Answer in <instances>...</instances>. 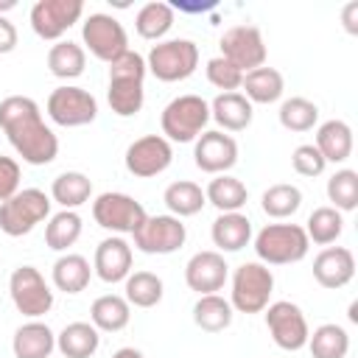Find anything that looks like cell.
<instances>
[{"instance_id":"6da1fadb","label":"cell","mask_w":358,"mask_h":358,"mask_svg":"<svg viewBox=\"0 0 358 358\" xmlns=\"http://www.w3.org/2000/svg\"><path fill=\"white\" fill-rule=\"evenodd\" d=\"M0 129L28 165H50L59 154V137L42 120L39 103L28 95H8L0 101Z\"/></svg>"},{"instance_id":"7a4b0ae2","label":"cell","mask_w":358,"mask_h":358,"mask_svg":"<svg viewBox=\"0 0 358 358\" xmlns=\"http://www.w3.org/2000/svg\"><path fill=\"white\" fill-rule=\"evenodd\" d=\"M145 59L137 50H126L123 56H117L109 64V90H106V101L109 109L117 117H134L143 103H145Z\"/></svg>"},{"instance_id":"3957f363","label":"cell","mask_w":358,"mask_h":358,"mask_svg":"<svg viewBox=\"0 0 358 358\" xmlns=\"http://www.w3.org/2000/svg\"><path fill=\"white\" fill-rule=\"evenodd\" d=\"M310 249V241L299 224H266L255 235V255L263 266L299 263Z\"/></svg>"},{"instance_id":"277c9868","label":"cell","mask_w":358,"mask_h":358,"mask_svg":"<svg viewBox=\"0 0 358 358\" xmlns=\"http://www.w3.org/2000/svg\"><path fill=\"white\" fill-rule=\"evenodd\" d=\"M207 123H210V103L193 92L168 101L159 117L162 137L168 143H193L199 140V134H204Z\"/></svg>"},{"instance_id":"5b68a950","label":"cell","mask_w":358,"mask_h":358,"mask_svg":"<svg viewBox=\"0 0 358 358\" xmlns=\"http://www.w3.org/2000/svg\"><path fill=\"white\" fill-rule=\"evenodd\" d=\"M199 67V45L193 39H162L151 45L145 56V70L165 84L185 81Z\"/></svg>"},{"instance_id":"8992f818","label":"cell","mask_w":358,"mask_h":358,"mask_svg":"<svg viewBox=\"0 0 358 358\" xmlns=\"http://www.w3.org/2000/svg\"><path fill=\"white\" fill-rule=\"evenodd\" d=\"M274 294V274L260 260L241 263L232 271V291L229 305L238 313H260L268 308V299Z\"/></svg>"},{"instance_id":"52a82bcc","label":"cell","mask_w":358,"mask_h":358,"mask_svg":"<svg viewBox=\"0 0 358 358\" xmlns=\"http://www.w3.org/2000/svg\"><path fill=\"white\" fill-rule=\"evenodd\" d=\"M50 204L53 201L45 190L22 187L0 204V229L8 238H22L50 215Z\"/></svg>"},{"instance_id":"ba28073f","label":"cell","mask_w":358,"mask_h":358,"mask_svg":"<svg viewBox=\"0 0 358 358\" xmlns=\"http://www.w3.org/2000/svg\"><path fill=\"white\" fill-rule=\"evenodd\" d=\"M145 207L129 196V193H115L106 190L92 201V218L101 229L115 232V235H134L137 227L145 221Z\"/></svg>"},{"instance_id":"9c48e42d","label":"cell","mask_w":358,"mask_h":358,"mask_svg":"<svg viewBox=\"0 0 358 358\" xmlns=\"http://www.w3.org/2000/svg\"><path fill=\"white\" fill-rule=\"evenodd\" d=\"M81 42L95 59L106 64H112L117 56L129 50V36H126L123 22L103 11H95L81 22Z\"/></svg>"},{"instance_id":"30bf717a","label":"cell","mask_w":358,"mask_h":358,"mask_svg":"<svg viewBox=\"0 0 358 358\" xmlns=\"http://www.w3.org/2000/svg\"><path fill=\"white\" fill-rule=\"evenodd\" d=\"M48 117L56 126L64 129H76V126H87L98 117V101L90 90L84 87H73V84H62L48 95Z\"/></svg>"},{"instance_id":"8fae6325","label":"cell","mask_w":358,"mask_h":358,"mask_svg":"<svg viewBox=\"0 0 358 358\" xmlns=\"http://www.w3.org/2000/svg\"><path fill=\"white\" fill-rule=\"evenodd\" d=\"M8 294H11L14 308L28 319H39V316L50 313V308H53V291L45 282L42 271L34 266H17L11 271Z\"/></svg>"},{"instance_id":"7c38bea8","label":"cell","mask_w":358,"mask_h":358,"mask_svg":"<svg viewBox=\"0 0 358 358\" xmlns=\"http://www.w3.org/2000/svg\"><path fill=\"white\" fill-rule=\"evenodd\" d=\"M218 48H221V56L229 64H235L241 73H249V70L263 67L266 64V53H268L260 28L257 25H246V22L227 28L221 34Z\"/></svg>"},{"instance_id":"4fadbf2b","label":"cell","mask_w":358,"mask_h":358,"mask_svg":"<svg viewBox=\"0 0 358 358\" xmlns=\"http://www.w3.org/2000/svg\"><path fill=\"white\" fill-rule=\"evenodd\" d=\"M187 227L176 215H145L134 232V246L143 255H173L185 246Z\"/></svg>"},{"instance_id":"5bb4252c","label":"cell","mask_w":358,"mask_h":358,"mask_svg":"<svg viewBox=\"0 0 358 358\" xmlns=\"http://www.w3.org/2000/svg\"><path fill=\"white\" fill-rule=\"evenodd\" d=\"M84 14L81 0H36L31 6V28L45 42H59Z\"/></svg>"},{"instance_id":"9a60e30c","label":"cell","mask_w":358,"mask_h":358,"mask_svg":"<svg viewBox=\"0 0 358 358\" xmlns=\"http://www.w3.org/2000/svg\"><path fill=\"white\" fill-rule=\"evenodd\" d=\"M266 327L274 338V344L285 352H296L308 344V319L302 313L299 305L288 302V299H280V302H271L266 308Z\"/></svg>"},{"instance_id":"2e32d148","label":"cell","mask_w":358,"mask_h":358,"mask_svg":"<svg viewBox=\"0 0 358 358\" xmlns=\"http://www.w3.org/2000/svg\"><path fill=\"white\" fill-rule=\"evenodd\" d=\"M123 162H126V171L137 179H151V176H159L162 171L171 168L173 162V148L171 143L162 137V134H145V137H137L126 154H123Z\"/></svg>"},{"instance_id":"e0dca14e","label":"cell","mask_w":358,"mask_h":358,"mask_svg":"<svg viewBox=\"0 0 358 358\" xmlns=\"http://www.w3.org/2000/svg\"><path fill=\"white\" fill-rule=\"evenodd\" d=\"M193 162H196L199 171L213 173V176L232 171L235 162H238V143H235V137L224 134L221 129L199 134V140L193 145Z\"/></svg>"},{"instance_id":"ac0fdd59","label":"cell","mask_w":358,"mask_h":358,"mask_svg":"<svg viewBox=\"0 0 358 358\" xmlns=\"http://www.w3.org/2000/svg\"><path fill=\"white\" fill-rule=\"evenodd\" d=\"M229 277V266L224 260L221 252L215 249H204V252H196L187 266H185V282L190 291H196L199 296L204 294H218L224 288Z\"/></svg>"},{"instance_id":"d6986e66","label":"cell","mask_w":358,"mask_h":358,"mask_svg":"<svg viewBox=\"0 0 358 358\" xmlns=\"http://www.w3.org/2000/svg\"><path fill=\"white\" fill-rule=\"evenodd\" d=\"M131 263H134V255H131V246L120 238V235H109L103 238L98 246H95V260H92V271L115 285V282H123L129 274H131Z\"/></svg>"},{"instance_id":"ffe728a7","label":"cell","mask_w":358,"mask_h":358,"mask_svg":"<svg viewBox=\"0 0 358 358\" xmlns=\"http://www.w3.org/2000/svg\"><path fill=\"white\" fill-rule=\"evenodd\" d=\"M355 277V257L347 246H324L316 257H313V280L327 288H344L350 280Z\"/></svg>"},{"instance_id":"44dd1931","label":"cell","mask_w":358,"mask_h":358,"mask_svg":"<svg viewBox=\"0 0 358 358\" xmlns=\"http://www.w3.org/2000/svg\"><path fill=\"white\" fill-rule=\"evenodd\" d=\"M11 350L14 358H50V352L56 350V336L45 322L31 319L14 330Z\"/></svg>"},{"instance_id":"7402d4cb","label":"cell","mask_w":358,"mask_h":358,"mask_svg":"<svg viewBox=\"0 0 358 358\" xmlns=\"http://www.w3.org/2000/svg\"><path fill=\"white\" fill-rule=\"evenodd\" d=\"M210 117L221 126V131H243L252 126L255 109L241 92H221L210 103Z\"/></svg>"},{"instance_id":"603a6c76","label":"cell","mask_w":358,"mask_h":358,"mask_svg":"<svg viewBox=\"0 0 358 358\" xmlns=\"http://www.w3.org/2000/svg\"><path fill=\"white\" fill-rule=\"evenodd\" d=\"M313 145L319 148L324 162H336V165L347 162L350 154H352V129H350V123L336 120V117L324 120L319 126V131H316V143Z\"/></svg>"},{"instance_id":"cb8c5ba5","label":"cell","mask_w":358,"mask_h":358,"mask_svg":"<svg viewBox=\"0 0 358 358\" xmlns=\"http://www.w3.org/2000/svg\"><path fill=\"white\" fill-rule=\"evenodd\" d=\"M210 238L221 252H241L252 241V221L243 213H218Z\"/></svg>"},{"instance_id":"d4e9b609","label":"cell","mask_w":358,"mask_h":358,"mask_svg":"<svg viewBox=\"0 0 358 358\" xmlns=\"http://www.w3.org/2000/svg\"><path fill=\"white\" fill-rule=\"evenodd\" d=\"M56 347L64 358H92L101 347V333L92 322H70L56 336Z\"/></svg>"},{"instance_id":"484cf974","label":"cell","mask_w":358,"mask_h":358,"mask_svg":"<svg viewBox=\"0 0 358 358\" xmlns=\"http://www.w3.org/2000/svg\"><path fill=\"white\" fill-rule=\"evenodd\" d=\"M246 90V101L249 103H277L285 92V78L280 70L274 67H257V70H249L243 73V84Z\"/></svg>"},{"instance_id":"4316f807","label":"cell","mask_w":358,"mask_h":358,"mask_svg":"<svg viewBox=\"0 0 358 358\" xmlns=\"http://www.w3.org/2000/svg\"><path fill=\"white\" fill-rule=\"evenodd\" d=\"M53 285L64 294H81L87 285H90V277H92V268H90V260L84 255H73V252H64L56 263H53Z\"/></svg>"},{"instance_id":"83f0119b","label":"cell","mask_w":358,"mask_h":358,"mask_svg":"<svg viewBox=\"0 0 358 358\" xmlns=\"http://www.w3.org/2000/svg\"><path fill=\"white\" fill-rule=\"evenodd\" d=\"M131 319V305L120 294H103L90 308V322L98 333H120Z\"/></svg>"},{"instance_id":"f1b7e54d","label":"cell","mask_w":358,"mask_h":358,"mask_svg":"<svg viewBox=\"0 0 358 358\" xmlns=\"http://www.w3.org/2000/svg\"><path fill=\"white\" fill-rule=\"evenodd\" d=\"M92 196V179L81 171H64L50 185V201L62 204V210H76L87 204Z\"/></svg>"},{"instance_id":"f546056e","label":"cell","mask_w":358,"mask_h":358,"mask_svg":"<svg viewBox=\"0 0 358 358\" xmlns=\"http://www.w3.org/2000/svg\"><path fill=\"white\" fill-rule=\"evenodd\" d=\"M204 199L218 213H241V207L249 201V190L241 179H235L229 173H218L215 179H210V185L204 190Z\"/></svg>"},{"instance_id":"4dcf8cb0","label":"cell","mask_w":358,"mask_h":358,"mask_svg":"<svg viewBox=\"0 0 358 358\" xmlns=\"http://www.w3.org/2000/svg\"><path fill=\"white\" fill-rule=\"evenodd\" d=\"M84 67H87V50L73 39H59L48 50V70H50V76H56L62 81L78 78L84 73Z\"/></svg>"},{"instance_id":"1f68e13d","label":"cell","mask_w":358,"mask_h":358,"mask_svg":"<svg viewBox=\"0 0 358 358\" xmlns=\"http://www.w3.org/2000/svg\"><path fill=\"white\" fill-rule=\"evenodd\" d=\"M232 316H235V310H232L229 299H224L218 294H204L193 305V322L204 333H221V330H227L232 324Z\"/></svg>"},{"instance_id":"d6a6232c","label":"cell","mask_w":358,"mask_h":358,"mask_svg":"<svg viewBox=\"0 0 358 358\" xmlns=\"http://www.w3.org/2000/svg\"><path fill=\"white\" fill-rule=\"evenodd\" d=\"M162 201H165V207L171 210V215H176V218L196 215V213H201V207L207 204L201 185H196V182H190V179L171 182V185L165 187V193H162Z\"/></svg>"},{"instance_id":"836d02e7","label":"cell","mask_w":358,"mask_h":358,"mask_svg":"<svg viewBox=\"0 0 358 358\" xmlns=\"http://www.w3.org/2000/svg\"><path fill=\"white\" fill-rule=\"evenodd\" d=\"M173 22H176L173 6L154 0V3H145V6L137 11V17H134V31H137L143 39H148V42H162V36L173 28Z\"/></svg>"},{"instance_id":"e575fe53","label":"cell","mask_w":358,"mask_h":358,"mask_svg":"<svg viewBox=\"0 0 358 358\" xmlns=\"http://www.w3.org/2000/svg\"><path fill=\"white\" fill-rule=\"evenodd\" d=\"M305 347H310L313 358H347V352H350V333L341 324L327 322V324H319L308 336Z\"/></svg>"},{"instance_id":"d590c367","label":"cell","mask_w":358,"mask_h":358,"mask_svg":"<svg viewBox=\"0 0 358 358\" xmlns=\"http://www.w3.org/2000/svg\"><path fill=\"white\" fill-rule=\"evenodd\" d=\"M81 215L76 210H62L56 215H50L48 227H45V243L53 252H67L78 238H81Z\"/></svg>"},{"instance_id":"8d00e7d4","label":"cell","mask_w":358,"mask_h":358,"mask_svg":"<svg viewBox=\"0 0 358 358\" xmlns=\"http://www.w3.org/2000/svg\"><path fill=\"white\" fill-rule=\"evenodd\" d=\"M260 207L268 218H291L299 207H302V190L296 185H288V182H280V185H271L268 190H263L260 196Z\"/></svg>"},{"instance_id":"74e56055","label":"cell","mask_w":358,"mask_h":358,"mask_svg":"<svg viewBox=\"0 0 358 358\" xmlns=\"http://www.w3.org/2000/svg\"><path fill=\"white\" fill-rule=\"evenodd\" d=\"M123 282H126L123 299L134 308H154V305H159V299L165 294V285L154 271H134Z\"/></svg>"},{"instance_id":"f35d334b","label":"cell","mask_w":358,"mask_h":358,"mask_svg":"<svg viewBox=\"0 0 358 358\" xmlns=\"http://www.w3.org/2000/svg\"><path fill=\"white\" fill-rule=\"evenodd\" d=\"M302 229H305L308 241H313V243H319V246H327V243H336V241H338V235H341V229H344V218H341V213L333 210V207H316V210L308 215V221H305Z\"/></svg>"},{"instance_id":"ab89813d","label":"cell","mask_w":358,"mask_h":358,"mask_svg":"<svg viewBox=\"0 0 358 358\" xmlns=\"http://www.w3.org/2000/svg\"><path fill=\"white\" fill-rule=\"evenodd\" d=\"M277 117H280V126L288 131H310L319 120V106L302 95H294L280 103Z\"/></svg>"},{"instance_id":"60d3db41","label":"cell","mask_w":358,"mask_h":358,"mask_svg":"<svg viewBox=\"0 0 358 358\" xmlns=\"http://www.w3.org/2000/svg\"><path fill=\"white\" fill-rule=\"evenodd\" d=\"M327 199L330 207L338 213H352L358 207V173L352 168H341L327 179Z\"/></svg>"},{"instance_id":"b9f144b4","label":"cell","mask_w":358,"mask_h":358,"mask_svg":"<svg viewBox=\"0 0 358 358\" xmlns=\"http://www.w3.org/2000/svg\"><path fill=\"white\" fill-rule=\"evenodd\" d=\"M204 73H207V81H210L213 87H218L221 92H235V90L243 84V73H241L235 64H229L224 56L210 59L207 67H204Z\"/></svg>"},{"instance_id":"7bdbcfd3","label":"cell","mask_w":358,"mask_h":358,"mask_svg":"<svg viewBox=\"0 0 358 358\" xmlns=\"http://www.w3.org/2000/svg\"><path fill=\"white\" fill-rule=\"evenodd\" d=\"M291 165L299 176H322L327 162L324 157L319 154V148L313 143H305V145H296L294 154H291Z\"/></svg>"},{"instance_id":"ee69618b","label":"cell","mask_w":358,"mask_h":358,"mask_svg":"<svg viewBox=\"0 0 358 358\" xmlns=\"http://www.w3.org/2000/svg\"><path fill=\"white\" fill-rule=\"evenodd\" d=\"M20 176H22L20 162L14 157H3L0 154V204L20 190Z\"/></svg>"},{"instance_id":"f6af8a7d","label":"cell","mask_w":358,"mask_h":358,"mask_svg":"<svg viewBox=\"0 0 358 358\" xmlns=\"http://www.w3.org/2000/svg\"><path fill=\"white\" fill-rule=\"evenodd\" d=\"M17 48V28L11 20L0 17V53H11Z\"/></svg>"},{"instance_id":"bcb514c9","label":"cell","mask_w":358,"mask_h":358,"mask_svg":"<svg viewBox=\"0 0 358 358\" xmlns=\"http://www.w3.org/2000/svg\"><path fill=\"white\" fill-rule=\"evenodd\" d=\"M355 14H358V3H350V6L344 8V28H347L350 34H358V25H355Z\"/></svg>"},{"instance_id":"7dc6e473","label":"cell","mask_w":358,"mask_h":358,"mask_svg":"<svg viewBox=\"0 0 358 358\" xmlns=\"http://www.w3.org/2000/svg\"><path fill=\"white\" fill-rule=\"evenodd\" d=\"M112 358H145V355L140 350H134V347H120V350L112 352Z\"/></svg>"},{"instance_id":"c3c4849f","label":"cell","mask_w":358,"mask_h":358,"mask_svg":"<svg viewBox=\"0 0 358 358\" xmlns=\"http://www.w3.org/2000/svg\"><path fill=\"white\" fill-rule=\"evenodd\" d=\"M11 8H17V0H0V17L3 11H11Z\"/></svg>"},{"instance_id":"681fc988","label":"cell","mask_w":358,"mask_h":358,"mask_svg":"<svg viewBox=\"0 0 358 358\" xmlns=\"http://www.w3.org/2000/svg\"><path fill=\"white\" fill-rule=\"evenodd\" d=\"M350 322H358V305L355 302L350 305Z\"/></svg>"}]
</instances>
